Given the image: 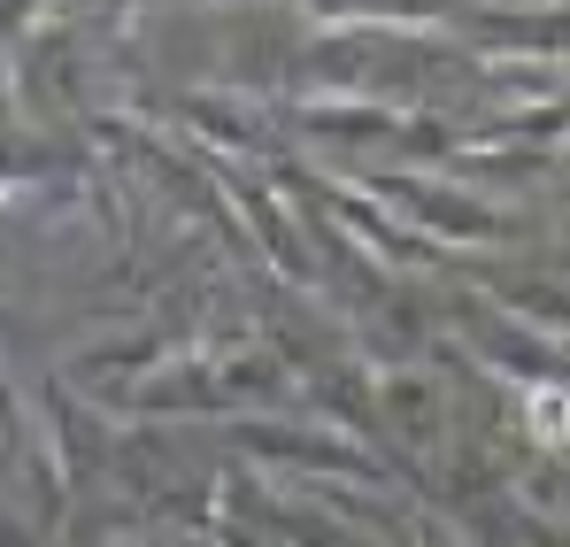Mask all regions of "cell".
<instances>
[{"instance_id": "cell-1", "label": "cell", "mask_w": 570, "mask_h": 547, "mask_svg": "<svg viewBox=\"0 0 570 547\" xmlns=\"http://www.w3.org/2000/svg\"><path fill=\"white\" fill-rule=\"evenodd\" d=\"M532 432H548V440H570V401H532Z\"/></svg>"}]
</instances>
